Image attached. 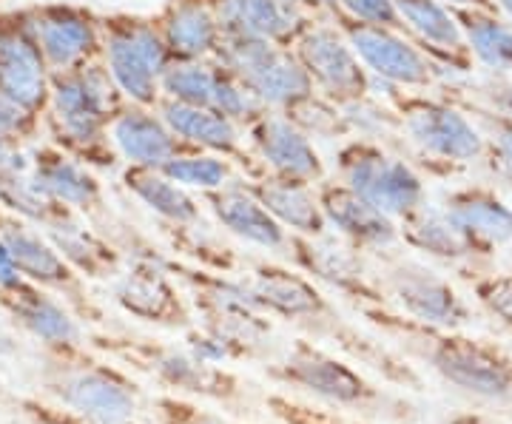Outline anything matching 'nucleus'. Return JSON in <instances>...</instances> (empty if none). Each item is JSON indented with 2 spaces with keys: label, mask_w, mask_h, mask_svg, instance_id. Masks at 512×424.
<instances>
[{
  "label": "nucleus",
  "mask_w": 512,
  "mask_h": 424,
  "mask_svg": "<svg viewBox=\"0 0 512 424\" xmlns=\"http://www.w3.org/2000/svg\"><path fill=\"white\" fill-rule=\"evenodd\" d=\"M379 322L390 325L393 331H402L421 342V356L430 362V368L453 388L464 390L470 396L487 402H507L512 399V353L498 348L495 342H484L476 336L433 328L416 319H387Z\"/></svg>",
  "instance_id": "obj_1"
},
{
  "label": "nucleus",
  "mask_w": 512,
  "mask_h": 424,
  "mask_svg": "<svg viewBox=\"0 0 512 424\" xmlns=\"http://www.w3.org/2000/svg\"><path fill=\"white\" fill-rule=\"evenodd\" d=\"M97 351H106L114 359H123L128 368L146 373L157 385H163L177 396L208 399L220 405H234L242 399V382L237 373L222 368L220 362L200 359L197 353L168 348L151 339L134 336H100L94 339Z\"/></svg>",
  "instance_id": "obj_2"
},
{
  "label": "nucleus",
  "mask_w": 512,
  "mask_h": 424,
  "mask_svg": "<svg viewBox=\"0 0 512 424\" xmlns=\"http://www.w3.org/2000/svg\"><path fill=\"white\" fill-rule=\"evenodd\" d=\"M40 385L57 405L106 422H131L140 407V388L126 373L86 356L83 348L66 356H49Z\"/></svg>",
  "instance_id": "obj_3"
},
{
  "label": "nucleus",
  "mask_w": 512,
  "mask_h": 424,
  "mask_svg": "<svg viewBox=\"0 0 512 424\" xmlns=\"http://www.w3.org/2000/svg\"><path fill=\"white\" fill-rule=\"evenodd\" d=\"M268 376L333 407H370L382 402V390L342 359L316 348L311 342H296L279 365L268 368Z\"/></svg>",
  "instance_id": "obj_4"
},
{
  "label": "nucleus",
  "mask_w": 512,
  "mask_h": 424,
  "mask_svg": "<svg viewBox=\"0 0 512 424\" xmlns=\"http://www.w3.org/2000/svg\"><path fill=\"white\" fill-rule=\"evenodd\" d=\"M390 285H393V294L402 302L404 311L416 322L456 331L470 319L464 299L450 288V282L436 277L433 271H424L416 265H402L393 271Z\"/></svg>",
  "instance_id": "obj_5"
},
{
  "label": "nucleus",
  "mask_w": 512,
  "mask_h": 424,
  "mask_svg": "<svg viewBox=\"0 0 512 424\" xmlns=\"http://www.w3.org/2000/svg\"><path fill=\"white\" fill-rule=\"evenodd\" d=\"M231 63L256 92L274 103H291L308 94V74L291 57L276 52L259 37H239L231 43Z\"/></svg>",
  "instance_id": "obj_6"
},
{
  "label": "nucleus",
  "mask_w": 512,
  "mask_h": 424,
  "mask_svg": "<svg viewBox=\"0 0 512 424\" xmlns=\"http://www.w3.org/2000/svg\"><path fill=\"white\" fill-rule=\"evenodd\" d=\"M350 188L365 197L367 203L376 205L387 217H407L421 205L419 177L396 160L387 157H359L348 168Z\"/></svg>",
  "instance_id": "obj_7"
},
{
  "label": "nucleus",
  "mask_w": 512,
  "mask_h": 424,
  "mask_svg": "<svg viewBox=\"0 0 512 424\" xmlns=\"http://www.w3.org/2000/svg\"><path fill=\"white\" fill-rule=\"evenodd\" d=\"M3 294H6L12 316L35 336L37 342H43L49 356H66V353L80 351V331H77L72 316L66 314L55 299L43 296L40 291H32L26 285H18Z\"/></svg>",
  "instance_id": "obj_8"
},
{
  "label": "nucleus",
  "mask_w": 512,
  "mask_h": 424,
  "mask_svg": "<svg viewBox=\"0 0 512 424\" xmlns=\"http://www.w3.org/2000/svg\"><path fill=\"white\" fill-rule=\"evenodd\" d=\"M251 296L259 308L285 319H311L322 322L330 319V308L325 296L296 274H288L282 268H262L251 282Z\"/></svg>",
  "instance_id": "obj_9"
},
{
  "label": "nucleus",
  "mask_w": 512,
  "mask_h": 424,
  "mask_svg": "<svg viewBox=\"0 0 512 424\" xmlns=\"http://www.w3.org/2000/svg\"><path fill=\"white\" fill-rule=\"evenodd\" d=\"M407 126L416 143L447 160H473L484 151L481 134L458 111L444 106H424L413 111Z\"/></svg>",
  "instance_id": "obj_10"
},
{
  "label": "nucleus",
  "mask_w": 512,
  "mask_h": 424,
  "mask_svg": "<svg viewBox=\"0 0 512 424\" xmlns=\"http://www.w3.org/2000/svg\"><path fill=\"white\" fill-rule=\"evenodd\" d=\"M447 217L481 254L512 242V208L487 191H467L453 197L447 205Z\"/></svg>",
  "instance_id": "obj_11"
},
{
  "label": "nucleus",
  "mask_w": 512,
  "mask_h": 424,
  "mask_svg": "<svg viewBox=\"0 0 512 424\" xmlns=\"http://www.w3.org/2000/svg\"><path fill=\"white\" fill-rule=\"evenodd\" d=\"M117 302L126 308L128 314L140 316L146 322L168 325V328H183L188 325V311L180 302L177 291L168 285V279L160 271L140 268L134 274H128L117 285Z\"/></svg>",
  "instance_id": "obj_12"
},
{
  "label": "nucleus",
  "mask_w": 512,
  "mask_h": 424,
  "mask_svg": "<svg viewBox=\"0 0 512 424\" xmlns=\"http://www.w3.org/2000/svg\"><path fill=\"white\" fill-rule=\"evenodd\" d=\"M111 69L120 86L137 100L154 97V74L163 69V46L160 40L146 32H128L123 37H114L111 43Z\"/></svg>",
  "instance_id": "obj_13"
},
{
  "label": "nucleus",
  "mask_w": 512,
  "mask_h": 424,
  "mask_svg": "<svg viewBox=\"0 0 512 424\" xmlns=\"http://www.w3.org/2000/svg\"><path fill=\"white\" fill-rule=\"evenodd\" d=\"M325 217L336 228H342L348 237L362 245H390L396 240V225L390 217L370 205L365 197H359L353 188H330L322 200Z\"/></svg>",
  "instance_id": "obj_14"
},
{
  "label": "nucleus",
  "mask_w": 512,
  "mask_h": 424,
  "mask_svg": "<svg viewBox=\"0 0 512 424\" xmlns=\"http://www.w3.org/2000/svg\"><path fill=\"white\" fill-rule=\"evenodd\" d=\"M350 37L356 52L384 77L399 83H427V63L399 37L387 35L382 29H353Z\"/></svg>",
  "instance_id": "obj_15"
},
{
  "label": "nucleus",
  "mask_w": 512,
  "mask_h": 424,
  "mask_svg": "<svg viewBox=\"0 0 512 424\" xmlns=\"http://www.w3.org/2000/svg\"><path fill=\"white\" fill-rule=\"evenodd\" d=\"M404 240L421 251L441 259H464L481 254L473 242L456 228V222L447 217V211L416 208L404 217Z\"/></svg>",
  "instance_id": "obj_16"
},
{
  "label": "nucleus",
  "mask_w": 512,
  "mask_h": 424,
  "mask_svg": "<svg viewBox=\"0 0 512 424\" xmlns=\"http://www.w3.org/2000/svg\"><path fill=\"white\" fill-rule=\"evenodd\" d=\"M0 242L9 248V254H12L23 277L35 279L40 285H55V288H69L72 285L69 265L46 242H40L32 234L15 228V225L0 228Z\"/></svg>",
  "instance_id": "obj_17"
},
{
  "label": "nucleus",
  "mask_w": 512,
  "mask_h": 424,
  "mask_svg": "<svg viewBox=\"0 0 512 424\" xmlns=\"http://www.w3.org/2000/svg\"><path fill=\"white\" fill-rule=\"evenodd\" d=\"M214 211L222 225H228L242 240L265 245V248H276L285 242L279 220L265 205L245 197V194H222L214 200Z\"/></svg>",
  "instance_id": "obj_18"
},
{
  "label": "nucleus",
  "mask_w": 512,
  "mask_h": 424,
  "mask_svg": "<svg viewBox=\"0 0 512 424\" xmlns=\"http://www.w3.org/2000/svg\"><path fill=\"white\" fill-rule=\"evenodd\" d=\"M165 86H168V92L177 94L188 106H200V109L214 106L222 114H242V109H245L242 97L231 83H225V80L214 77L205 69H197V66H183V69L168 72Z\"/></svg>",
  "instance_id": "obj_19"
},
{
  "label": "nucleus",
  "mask_w": 512,
  "mask_h": 424,
  "mask_svg": "<svg viewBox=\"0 0 512 424\" xmlns=\"http://www.w3.org/2000/svg\"><path fill=\"white\" fill-rule=\"evenodd\" d=\"M302 57L311 66L313 74L328 83L330 89L339 92H356L362 86V74L359 66L353 63L350 52L330 35V32H313L302 43Z\"/></svg>",
  "instance_id": "obj_20"
},
{
  "label": "nucleus",
  "mask_w": 512,
  "mask_h": 424,
  "mask_svg": "<svg viewBox=\"0 0 512 424\" xmlns=\"http://www.w3.org/2000/svg\"><path fill=\"white\" fill-rule=\"evenodd\" d=\"M0 83H3L6 94L20 106H35L43 94L37 55L20 37L0 40Z\"/></svg>",
  "instance_id": "obj_21"
},
{
  "label": "nucleus",
  "mask_w": 512,
  "mask_h": 424,
  "mask_svg": "<svg viewBox=\"0 0 512 424\" xmlns=\"http://www.w3.org/2000/svg\"><path fill=\"white\" fill-rule=\"evenodd\" d=\"M259 146H262L265 157L279 171H285L291 177H313V174H319V160H316L313 148L288 123H279V120L262 123V129H259Z\"/></svg>",
  "instance_id": "obj_22"
},
{
  "label": "nucleus",
  "mask_w": 512,
  "mask_h": 424,
  "mask_svg": "<svg viewBox=\"0 0 512 424\" xmlns=\"http://www.w3.org/2000/svg\"><path fill=\"white\" fill-rule=\"evenodd\" d=\"M259 203L265 205L276 220L291 225L302 234H322L325 231V214L313 197L296 183H274L259 188Z\"/></svg>",
  "instance_id": "obj_23"
},
{
  "label": "nucleus",
  "mask_w": 512,
  "mask_h": 424,
  "mask_svg": "<svg viewBox=\"0 0 512 424\" xmlns=\"http://www.w3.org/2000/svg\"><path fill=\"white\" fill-rule=\"evenodd\" d=\"M114 134H117V143L128 157L137 163H146V166H165L171 151H174L171 137L154 120L140 117V114L123 117Z\"/></svg>",
  "instance_id": "obj_24"
},
{
  "label": "nucleus",
  "mask_w": 512,
  "mask_h": 424,
  "mask_svg": "<svg viewBox=\"0 0 512 424\" xmlns=\"http://www.w3.org/2000/svg\"><path fill=\"white\" fill-rule=\"evenodd\" d=\"M165 120L171 123V129L180 131L185 137L205 143L211 148H231L234 146V129L225 117H217L211 111L200 109V106H168L165 109Z\"/></svg>",
  "instance_id": "obj_25"
},
{
  "label": "nucleus",
  "mask_w": 512,
  "mask_h": 424,
  "mask_svg": "<svg viewBox=\"0 0 512 424\" xmlns=\"http://www.w3.org/2000/svg\"><path fill=\"white\" fill-rule=\"evenodd\" d=\"M470 46L484 66L495 72H512V29L493 18L467 20Z\"/></svg>",
  "instance_id": "obj_26"
},
{
  "label": "nucleus",
  "mask_w": 512,
  "mask_h": 424,
  "mask_svg": "<svg viewBox=\"0 0 512 424\" xmlns=\"http://www.w3.org/2000/svg\"><path fill=\"white\" fill-rule=\"evenodd\" d=\"M399 9L430 43L444 46V49L461 46V32H458L456 20L450 18L436 0H399Z\"/></svg>",
  "instance_id": "obj_27"
},
{
  "label": "nucleus",
  "mask_w": 512,
  "mask_h": 424,
  "mask_svg": "<svg viewBox=\"0 0 512 424\" xmlns=\"http://www.w3.org/2000/svg\"><path fill=\"white\" fill-rule=\"evenodd\" d=\"M128 185L146 200L157 214H163L168 220L174 222H191L197 217V208L194 203L185 197L183 191L177 185H171L168 180H160V177H148V174H134L128 177Z\"/></svg>",
  "instance_id": "obj_28"
},
{
  "label": "nucleus",
  "mask_w": 512,
  "mask_h": 424,
  "mask_svg": "<svg viewBox=\"0 0 512 424\" xmlns=\"http://www.w3.org/2000/svg\"><path fill=\"white\" fill-rule=\"evenodd\" d=\"M225 9L251 35H282L291 29V18L279 0H225Z\"/></svg>",
  "instance_id": "obj_29"
},
{
  "label": "nucleus",
  "mask_w": 512,
  "mask_h": 424,
  "mask_svg": "<svg viewBox=\"0 0 512 424\" xmlns=\"http://www.w3.org/2000/svg\"><path fill=\"white\" fill-rule=\"evenodd\" d=\"M265 407L271 410V416L279 424H362L333 405H311V402H302L288 393H271L265 399Z\"/></svg>",
  "instance_id": "obj_30"
},
{
  "label": "nucleus",
  "mask_w": 512,
  "mask_h": 424,
  "mask_svg": "<svg viewBox=\"0 0 512 424\" xmlns=\"http://www.w3.org/2000/svg\"><path fill=\"white\" fill-rule=\"evenodd\" d=\"M151 422L154 424H242L222 416L217 410L202 407L197 399L160 393L151 399Z\"/></svg>",
  "instance_id": "obj_31"
},
{
  "label": "nucleus",
  "mask_w": 512,
  "mask_h": 424,
  "mask_svg": "<svg viewBox=\"0 0 512 424\" xmlns=\"http://www.w3.org/2000/svg\"><path fill=\"white\" fill-rule=\"evenodd\" d=\"M57 106H60L63 117H66V126L77 137H92L97 123H100V106H97V97L89 92V86L63 83L57 89Z\"/></svg>",
  "instance_id": "obj_32"
},
{
  "label": "nucleus",
  "mask_w": 512,
  "mask_h": 424,
  "mask_svg": "<svg viewBox=\"0 0 512 424\" xmlns=\"http://www.w3.org/2000/svg\"><path fill=\"white\" fill-rule=\"evenodd\" d=\"M171 43L183 55H200L214 43V23L202 9L188 6L171 20Z\"/></svg>",
  "instance_id": "obj_33"
},
{
  "label": "nucleus",
  "mask_w": 512,
  "mask_h": 424,
  "mask_svg": "<svg viewBox=\"0 0 512 424\" xmlns=\"http://www.w3.org/2000/svg\"><path fill=\"white\" fill-rule=\"evenodd\" d=\"M305 262L311 265L313 274L325 277L339 288H356V291H365V282H362V271L353 265V259L333 251V248H308Z\"/></svg>",
  "instance_id": "obj_34"
},
{
  "label": "nucleus",
  "mask_w": 512,
  "mask_h": 424,
  "mask_svg": "<svg viewBox=\"0 0 512 424\" xmlns=\"http://www.w3.org/2000/svg\"><path fill=\"white\" fill-rule=\"evenodd\" d=\"M89 40H92L89 26L80 20H52L43 26V46L57 63L72 60L77 52H83L89 46Z\"/></svg>",
  "instance_id": "obj_35"
},
{
  "label": "nucleus",
  "mask_w": 512,
  "mask_h": 424,
  "mask_svg": "<svg viewBox=\"0 0 512 424\" xmlns=\"http://www.w3.org/2000/svg\"><path fill=\"white\" fill-rule=\"evenodd\" d=\"M18 413L32 424H131V422H106V419H94L74 413L69 407L57 405L52 399H35V396H18L15 399Z\"/></svg>",
  "instance_id": "obj_36"
},
{
  "label": "nucleus",
  "mask_w": 512,
  "mask_h": 424,
  "mask_svg": "<svg viewBox=\"0 0 512 424\" xmlns=\"http://www.w3.org/2000/svg\"><path fill=\"white\" fill-rule=\"evenodd\" d=\"M37 183L43 185L52 197H60L66 203H86L94 194L92 180H86L80 171H74L72 166H63V163L43 168L37 174Z\"/></svg>",
  "instance_id": "obj_37"
},
{
  "label": "nucleus",
  "mask_w": 512,
  "mask_h": 424,
  "mask_svg": "<svg viewBox=\"0 0 512 424\" xmlns=\"http://www.w3.org/2000/svg\"><path fill=\"white\" fill-rule=\"evenodd\" d=\"M55 240L57 245L63 248V254L72 259V262H77L80 268H86L89 274H97V277H100V271L111 262L109 254H106L100 245H94L89 237H83V234H77V231H63V234H57Z\"/></svg>",
  "instance_id": "obj_38"
},
{
  "label": "nucleus",
  "mask_w": 512,
  "mask_h": 424,
  "mask_svg": "<svg viewBox=\"0 0 512 424\" xmlns=\"http://www.w3.org/2000/svg\"><path fill=\"white\" fill-rule=\"evenodd\" d=\"M165 171L171 180L200 188H217L225 180V166L217 160H174L165 163Z\"/></svg>",
  "instance_id": "obj_39"
},
{
  "label": "nucleus",
  "mask_w": 512,
  "mask_h": 424,
  "mask_svg": "<svg viewBox=\"0 0 512 424\" xmlns=\"http://www.w3.org/2000/svg\"><path fill=\"white\" fill-rule=\"evenodd\" d=\"M478 302L512 331V277H487L476 285Z\"/></svg>",
  "instance_id": "obj_40"
},
{
  "label": "nucleus",
  "mask_w": 512,
  "mask_h": 424,
  "mask_svg": "<svg viewBox=\"0 0 512 424\" xmlns=\"http://www.w3.org/2000/svg\"><path fill=\"white\" fill-rule=\"evenodd\" d=\"M356 18L373 20V23H396V9L390 0H342Z\"/></svg>",
  "instance_id": "obj_41"
},
{
  "label": "nucleus",
  "mask_w": 512,
  "mask_h": 424,
  "mask_svg": "<svg viewBox=\"0 0 512 424\" xmlns=\"http://www.w3.org/2000/svg\"><path fill=\"white\" fill-rule=\"evenodd\" d=\"M495 131V154H498V168L512 183V120H498Z\"/></svg>",
  "instance_id": "obj_42"
},
{
  "label": "nucleus",
  "mask_w": 512,
  "mask_h": 424,
  "mask_svg": "<svg viewBox=\"0 0 512 424\" xmlns=\"http://www.w3.org/2000/svg\"><path fill=\"white\" fill-rule=\"evenodd\" d=\"M20 277H23V274L18 271V265H15L12 254H9V248L0 242V291H12V288L23 285Z\"/></svg>",
  "instance_id": "obj_43"
},
{
  "label": "nucleus",
  "mask_w": 512,
  "mask_h": 424,
  "mask_svg": "<svg viewBox=\"0 0 512 424\" xmlns=\"http://www.w3.org/2000/svg\"><path fill=\"white\" fill-rule=\"evenodd\" d=\"M18 109L12 106V103H6L3 97H0V129H12L15 123H18Z\"/></svg>",
  "instance_id": "obj_44"
},
{
  "label": "nucleus",
  "mask_w": 512,
  "mask_h": 424,
  "mask_svg": "<svg viewBox=\"0 0 512 424\" xmlns=\"http://www.w3.org/2000/svg\"><path fill=\"white\" fill-rule=\"evenodd\" d=\"M447 424H495L490 422L487 416H481V413H458V416H453Z\"/></svg>",
  "instance_id": "obj_45"
},
{
  "label": "nucleus",
  "mask_w": 512,
  "mask_h": 424,
  "mask_svg": "<svg viewBox=\"0 0 512 424\" xmlns=\"http://www.w3.org/2000/svg\"><path fill=\"white\" fill-rule=\"evenodd\" d=\"M450 3H461V6H487L490 0H450Z\"/></svg>",
  "instance_id": "obj_46"
},
{
  "label": "nucleus",
  "mask_w": 512,
  "mask_h": 424,
  "mask_svg": "<svg viewBox=\"0 0 512 424\" xmlns=\"http://www.w3.org/2000/svg\"><path fill=\"white\" fill-rule=\"evenodd\" d=\"M498 3H501V9H504V12L512 18V0H498Z\"/></svg>",
  "instance_id": "obj_47"
},
{
  "label": "nucleus",
  "mask_w": 512,
  "mask_h": 424,
  "mask_svg": "<svg viewBox=\"0 0 512 424\" xmlns=\"http://www.w3.org/2000/svg\"><path fill=\"white\" fill-rule=\"evenodd\" d=\"M6 163V148H3V143H0V166Z\"/></svg>",
  "instance_id": "obj_48"
}]
</instances>
